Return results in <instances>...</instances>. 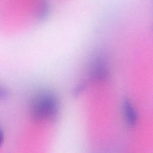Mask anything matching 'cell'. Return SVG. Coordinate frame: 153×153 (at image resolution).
I'll list each match as a JSON object with an SVG mask.
<instances>
[{
    "label": "cell",
    "mask_w": 153,
    "mask_h": 153,
    "mask_svg": "<svg viewBox=\"0 0 153 153\" xmlns=\"http://www.w3.org/2000/svg\"><path fill=\"white\" fill-rule=\"evenodd\" d=\"M59 102L57 96L52 91H43L36 94L32 99L30 112L36 121L53 119L57 114Z\"/></svg>",
    "instance_id": "1"
},
{
    "label": "cell",
    "mask_w": 153,
    "mask_h": 153,
    "mask_svg": "<svg viewBox=\"0 0 153 153\" xmlns=\"http://www.w3.org/2000/svg\"><path fill=\"white\" fill-rule=\"evenodd\" d=\"M90 74L93 79L97 81L104 80L108 76V67L103 57L99 56L94 60L91 66Z\"/></svg>",
    "instance_id": "2"
},
{
    "label": "cell",
    "mask_w": 153,
    "mask_h": 153,
    "mask_svg": "<svg viewBox=\"0 0 153 153\" xmlns=\"http://www.w3.org/2000/svg\"><path fill=\"white\" fill-rule=\"evenodd\" d=\"M123 113L125 121L128 126L133 127L137 123V114L128 99H125L123 102Z\"/></svg>",
    "instance_id": "3"
},
{
    "label": "cell",
    "mask_w": 153,
    "mask_h": 153,
    "mask_svg": "<svg viewBox=\"0 0 153 153\" xmlns=\"http://www.w3.org/2000/svg\"><path fill=\"white\" fill-rule=\"evenodd\" d=\"M38 19L41 21L45 20L50 13V4L48 0H41Z\"/></svg>",
    "instance_id": "4"
},
{
    "label": "cell",
    "mask_w": 153,
    "mask_h": 153,
    "mask_svg": "<svg viewBox=\"0 0 153 153\" xmlns=\"http://www.w3.org/2000/svg\"><path fill=\"white\" fill-rule=\"evenodd\" d=\"M8 96L7 90L2 87L0 86V100H4Z\"/></svg>",
    "instance_id": "5"
},
{
    "label": "cell",
    "mask_w": 153,
    "mask_h": 153,
    "mask_svg": "<svg viewBox=\"0 0 153 153\" xmlns=\"http://www.w3.org/2000/svg\"><path fill=\"white\" fill-rule=\"evenodd\" d=\"M4 136L3 131L0 128V147L4 143Z\"/></svg>",
    "instance_id": "6"
}]
</instances>
